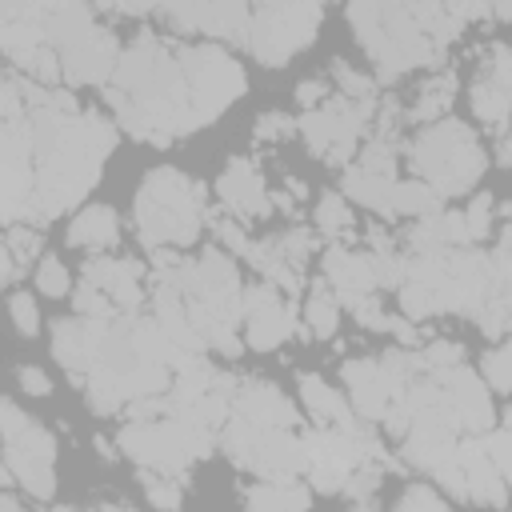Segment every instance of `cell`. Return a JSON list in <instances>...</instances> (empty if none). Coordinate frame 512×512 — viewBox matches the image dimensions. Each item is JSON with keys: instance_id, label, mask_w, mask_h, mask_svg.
Here are the masks:
<instances>
[{"instance_id": "20", "label": "cell", "mask_w": 512, "mask_h": 512, "mask_svg": "<svg viewBox=\"0 0 512 512\" xmlns=\"http://www.w3.org/2000/svg\"><path fill=\"white\" fill-rule=\"evenodd\" d=\"M84 284H92L116 312H136L144 304V268L124 256H88Z\"/></svg>"}, {"instance_id": "41", "label": "cell", "mask_w": 512, "mask_h": 512, "mask_svg": "<svg viewBox=\"0 0 512 512\" xmlns=\"http://www.w3.org/2000/svg\"><path fill=\"white\" fill-rule=\"evenodd\" d=\"M420 356V368L424 372H436V368H448V364H460L464 360V348L456 344V340H432L424 352H416Z\"/></svg>"}, {"instance_id": "46", "label": "cell", "mask_w": 512, "mask_h": 512, "mask_svg": "<svg viewBox=\"0 0 512 512\" xmlns=\"http://www.w3.org/2000/svg\"><path fill=\"white\" fill-rule=\"evenodd\" d=\"M24 116V84L16 80H0V120Z\"/></svg>"}, {"instance_id": "30", "label": "cell", "mask_w": 512, "mask_h": 512, "mask_svg": "<svg viewBox=\"0 0 512 512\" xmlns=\"http://www.w3.org/2000/svg\"><path fill=\"white\" fill-rule=\"evenodd\" d=\"M392 184H396V176H380V172H368L360 164L344 168V192L356 204H364L372 212H384V216H392Z\"/></svg>"}, {"instance_id": "50", "label": "cell", "mask_w": 512, "mask_h": 512, "mask_svg": "<svg viewBox=\"0 0 512 512\" xmlns=\"http://www.w3.org/2000/svg\"><path fill=\"white\" fill-rule=\"evenodd\" d=\"M324 96H328V88H324L320 80H304V84L296 88V100H300V108H316Z\"/></svg>"}, {"instance_id": "16", "label": "cell", "mask_w": 512, "mask_h": 512, "mask_svg": "<svg viewBox=\"0 0 512 512\" xmlns=\"http://www.w3.org/2000/svg\"><path fill=\"white\" fill-rule=\"evenodd\" d=\"M428 376L440 384V392H444L448 408L456 412L460 432L476 436V432H484V428H492V424H496L492 392L484 388V380H480V372H476V368H468V364L460 360V364L436 368V372H428Z\"/></svg>"}, {"instance_id": "5", "label": "cell", "mask_w": 512, "mask_h": 512, "mask_svg": "<svg viewBox=\"0 0 512 512\" xmlns=\"http://www.w3.org/2000/svg\"><path fill=\"white\" fill-rule=\"evenodd\" d=\"M132 224L144 248H184L200 236V224H208V200L204 184L176 172V168H152L136 192Z\"/></svg>"}, {"instance_id": "23", "label": "cell", "mask_w": 512, "mask_h": 512, "mask_svg": "<svg viewBox=\"0 0 512 512\" xmlns=\"http://www.w3.org/2000/svg\"><path fill=\"white\" fill-rule=\"evenodd\" d=\"M104 324H108V316H84V312H76L72 320H56V328H52V356L72 376H84L92 368V360H96Z\"/></svg>"}, {"instance_id": "14", "label": "cell", "mask_w": 512, "mask_h": 512, "mask_svg": "<svg viewBox=\"0 0 512 512\" xmlns=\"http://www.w3.org/2000/svg\"><path fill=\"white\" fill-rule=\"evenodd\" d=\"M0 224H36L32 216V140L28 120H0Z\"/></svg>"}, {"instance_id": "40", "label": "cell", "mask_w": 512, "mask_h": 512, "mask_svg": "<svg viewBox=\"0 0 512 512\" xmlns=\"http://www.w3.org/2000/svg\"><path fill=\"white\" fill-rule=\"evenodd\" d=\"M8 312H12V324H16L20 336H36V328H40V312H36L32 292H12Z\"/></svg>"}, {"instance_id": "32", "label": "cell", "mask_w": 512, "mask_h": 512, "mask_svg": "<svg viewBox=\"0 0 512 512\" xmlns=\"http://www.w3.org/2000/svg\"><path fill=\"white\" fill-rule=\"evenodd\" d=\"M444 208V196H436L424 180H396L392 184V216H432Z\"/></svg>"}, {"instance_id": "15", "label": "cell", "mask_w": 512, "mask_h": 512, "mask_svg": "<svg viewBox=\"0 0 512 512\" xmlns=\"http://www.w3.org/2000/svg\"><path fill=\"white\" fill-rule=\"evenodd\" d=\"M240 320H244V344L252 352H272L296 332L292 300H284L272 284H252L240 292Z\"/></svg>"}, {"instance_id": "22", "label": "cell", "mask_w": 512, "mask_h": 512, "mask_svg": "<svg viewBox=\"0 0 512 512\" xmlns=\"http://www.w3.org/2000/svg\"><path fill=\"white\" fill-rule=\"evenodd\" d=\"M216 192H220L224 208H228L232 216H240V220H264V216L272 212V196H268V188H264V176H260V168H256L252 160H244V156H236V160L220 172Z\"/></svg>"}, {"instance_id": "48", "label": "cell", "mask_w": 512, "mask_h": 512, "mask_svg": "<svg viewBox=\"0 0 512 512\" xmlns=\"http://www.w3.org/2000/svg\"><path fill=\"white\" fill-rule=\"evenodd\" d=\"M96 8H108L120 16H144V12L160 8V0H96Z\"/></svg>"}, {"instance_id": "2", "label": "cell", "mask_w": 512, "mask_h": 512, "mask_svg": "<svg viewBox=\"0 0 512 512\" xmlns=\"http://www.w3.org/2000/svg\"><path fill=\"white\" fill-rule=\"evenodd\" d=\"M108 100L120 116V124L148 144H172L176 136H188L200 124L192 92H188V76H184V60H180V44H168L152 32L136 36L108 80Z\"/></svg>"}, {"instance_id": "12", "label": "cell", "mask_w": 512, "mask_h": 512, "mask_svg": "<svg viewBox=\"0 0 512 512\" xmlns=\"http://www.w3.org/2000/svg\"><path fill=\"white\" fill-rule=\"evenodd\" d=\"M180 60H184V76H188V92L200 124H212L216 116H224V108H232L248 88L244 68L216 44L180 48Z\"/></svg>"}, {"instance_id": "18", "label": "cell", "mask_w": 512, "mask_h": 512, "mask_svg": "<svg viewBox=\"0 0 512 512\" xmlns=\"http://www.w3.org/2000/svg\"><path fill=\"white\" fill-rule=\"evenodd\" d=\"M160 8L176 32L244 36L252 0H160Z\"/></svg>"}, {"instance_id": "38", "label": "cell", "mask_w": 512, "mask_h": 512, "mask_svg": "<svg viewBox=\"0 0 512 512\" xmlns=\"http://www.w3.org/2000/svg\"><path fill=\"white\" fill-rule=\"evenodd\" d=\"M36 288H40L44 296H68V292H72V280H68L64 260L44 256V260H40V268H36Z\"/></svg>"}, {"instance_id": "37", "label": "cell", "mask_w": 512, "mask_h": 512, "mask_svg": "<svg viewBox=\"0 0 512 512\" xmlns=\"http://www.w3.org/2000/svg\"><path fill=\"white\" fill-rule=\"evenodd\" d=\"M492 224H496V200H492L488 192H480V196L468 204V212H464L468 240H472V244H476V240H484V236L492 232Z\"/></svg>"}, {"instance_id": "34", "label": "cell", "mask_w": 512, "mask_h": 512, "mask_svg": "<svg viewBox=\"0 0 512 512\" xmlns=\"http://www.w3.org/2000/svg\"><path fill=\"white\" fill-rule=\"evenodd\" d=\"M316 232L332 236V240L352 232V208H348V200L340 192H324L320 196V204H316Z\"/></svg>"}, {"instance_id": "35", "label": "cell", "mask_w": 512, "mask_h": 512, "mask_svg": "<svg viewBox=\"0 0 512 512\" xmlns=\"http://www.w3.org/2000/svg\"><path fill=\"white\" fill-rule=\"evenodd\" d=\"M356 164L368 168V172H380V176H396V136L376 128L368 136V144L360 148V160Z\"/></svg>"}, {"instance_id": "27", "label": "cell", "mask_w": 512, "mask_h": 512, "mask_svg": "<svg viewBox=\"0 0 512 512\" xmlns=\"http://www.w3.org/2000/svg\"><path fill=\"white\" fill-rule=\"evenodd\" d=\"M300 400H304V408H308V416H312L316 424H340V428L360 424V416L352 412V404H348L332 384H324V380L312 376V372L300 376Z\"/></svg>"}, {"instance_id": "51", "label": "cell", "mask_w": 512, "mask_h": 512, "mask_svg": "<svg viewBox=\"0 0 512 512\" xmlns=\"http://www.w3.org/2000/svg\"><path fill=\"white\" fill-rule=\"evenodd\" d=\"M12 276H16V260H12V256H8V248L0 244V284H8Z\"/></svg>"}, {"instance_id": "3", "label": "cell", "mask_w": 512, "mask_h": 512, "mask_svg": "<svg viewBox=\"0 0 512 512\" xmlns=\"http://www.w3.org/2000/svg\"><path fill=\"white\" fill-rule=\"evenodd\" d=\"M188 356H196V352L172 348L152 316H136V312L108 316L96 360L84 372L88 404L100 416H108V412H120L124 404L140 400V396L168 392L172 372Z\"/></svg>"}, {"instance_id": "19", "label": "cell", "mask_w": 512, "mask_h": 512, "mask_svg": "<svg viewBox=\"0 0 512 512\" xmlns=\"http://www.w3.org/2000/svg\"><path fill=\"white\" fill-rule=\"evenodd\" d=\"M116 60H120L116 36L108 28H92L60 52V80H68V84H108Z\"/></svg>"}, {"instance_id": "44", "label": "cell", "mask_w": 512, "mask_h": 512, "mask_svg": "<svg viewBox=\"0 0 512 512\" xmlns=\"http://www.w3.org/2000/svg\"><path fill=\"white\" fill-rule=\"evenodd\" d=\"M292 132H296V124L288 112H264L256 120V140H288Z\"/></svg>"}, {"instance_id": "13", "label": "cell", "mask_w": 512, "mask_h": 512, "mask_svg": "<svg viewBox=\"0 0 512 512\" xmlns=\"http://www.w3.org/2000/svg\"><path fill=\"white\" fill-rule=\"evenodd\" d=\"M372 108H376V100H352V96L320 100L316 108L304 112L300 132H304L308 148L320 152L328 164H344L356 152V144L372 120Z\"/></svg>"}, {"instance_id": "21", "label": "cell", "mask_w": 512, "mask_h": 512, "mask_svg": "<svg viewBox=\"0 0 512 512\" xmlns=\"http://www.w3.org/2000/svg\"><path fill=\"white\" fill-rule=\"evenodd\" d=\"M508 96H512V56L504 44H492L472 84V112L492 128H508Z\"/></svg>"}, {"instance_id": "4", "label": "cell", "mask_w": 512, "mask_h": 512, "mask_svg": "<svg viewBox=\"0 0 512 512\" xmlns=\"http://www.w3.org/2000/svg\"><path fill=\"white\" fill-rule=\"evenodd\" d=\"M156 276L176 284L188 308V320L204 344V352H224V356H240L244 340L236 336L240 324V272L228 260V252H200L192 256H172L168 248H156Z\"/></svg>"}, {"instance_id": "49", "label": "cell", "mask_w": 512, "mask_h": 512, "mask_svg": "<svg viewBox=\"0 0 512 512\" xmlns=\"http://www.w3.org/2000/svg\"><path fill=\"white\" fill-rule=\"evenodd\" d=\"M20 388L32 392V396H48L52 392V384H48V376L40 368H20Z\"/></svg>"}, {"instance_id": "25", "label": "cell", "mask_w": 512, "mask_h": 512, "mask_svg": "<svg viewBox=\"0 0 512 512\" xmlns=\"http://www.w3.org/2000/svg\"><path fill=\"white\" fill-rule=\"evenodd\" d=\"M232 416H244V420L264 424V428H296V420H300L292 400L268 380H236Z\"/></svg>"}, {"instance_id": "1", "label": "cell", "mask_w": 512, "mask_h": 512, "mask_svg": "<svg viewBox=\"0 0 512 512\" xmlns=\"http://www.w3.org/2000/svg\"><path fill=\"white\" fill-rule=\"evenodd\" d=\"M32 140V216L36 224L76 208L100 180L116 148V128L96 112L28 108Z\"/></svg>"}, {"instance_id": "31", "label": "cell", "mask_w": 512, "mask_h": 512, "mask_svg": "<svg viewBox=\"0 0 512 512\" xmlns=\"http://www.w3.org/2000/svg\"><path fill=\"white\" fill-rule=\"evenodd\" d=\"M336 324H340V300L332 296L328 284H316L308 292V304H304V328L316 340H332L336 336Z\"/></svg>"}, {"instance_id": "7", "label": "cell", "mask_w": 512, "mask_h": 512, "mask_svg": "<svg viewBox=\"0 0 512 512\" xmlns=\"http://www.w3.org/2000/svg\"><path fill=\"white\" fill-rule=\"evenodd\" d=\"M408 164H412L416 180H424L436 196H460L480 184L484 148L468 124L440 116V120H432V128L412 136Z\"/></svg>"}, {"instance_id": "28", "label": "cell", "mask_w": 512, "mask_h": 512, "mask_svg": "<svg viewBox=\"0 0 512 512\" xmlns=\"http://www.w3.org/2000/svg\"><path fill=\"white\" fill-rule=\"evenodd\" d=\"M120 236V216L108 204H88L84 212H76V220L68 224V244L72 248H88V252H104L112 248Z\"/></svg>"}, {"instance_id": "45", "label": "cell", "mask_w": 512, "mask_h": 512, "mask_svg": "<svg viewBox=\"0 0 512 512\" xmlns=\"http://www.w3.org/2000/svg\"><path fill=\"white\" fill-rule=\"evenodd\" d=\"M208 220H212V216H208ZM212 228H216V236H220V244H224L228 252H236V256H244V252H248V244H252V240H248V232H244L236 220L216 216V220H212Z\"/></svg>"}, {"instance_id": "17", "label": "cell", "mask_w": 512, "mask_h": 512, "mask_svg": "<svg viewBox=\"0 0 512 512\" xmlns=\"http://www.w3.org/2000/svg\"><path fill=\"white\" fill-rule=\"evenodd\" d=\"M340 376H344V384H348V404H352V412H356L360 420H368V424H376V420L388 412V404L408 388V380H396V376L384 368V360H376V356L348 360V364L340 368Z\"/></svg>"}, {"instance_id": "6", "label": "cell", "mask_w": 512, "mask_h": 512, "mask_svg": "<svg viewBox=\"0 0 512 512\" xmlns=\"http://www.w3.org/2000/svg\"><path fill=\"white\" fill-rule=\"evenodd\" d=\"M348 24L356 28V40L376 60V72L384 80L412 68H428L444 52L420 28L408 0H348Z\"/></svg>"}, {"instance_id": "9", "label": "cell", "mask_w": 512, "mask_h": 512, "mask_svg": "<svg viewBox=\"0 0 512 512\" xmlns=\"http://www.w3.org/2000/svg\"><path fill=\"white\" fill-rule=\"evenodd\" d=\"M324 20V0H252L244 44L264 68H284L304 52Z\"/></svg>"}, {"instance_id": "26", "label": "cell", "mask_w": 512, "mask_h": 512, "mask_svg": "<svg viewBox=\"0 0 512 512\" xmlns=\"http://www.w3.org/2000/svg\"><path fill=\"white\" fill-rule=\"evenodd\" d=\"M152 320L160 324V332L168 336L172 348H180V352H204V344H200V336H196V328L188 320V308H184L180 288L168 284V280H160V276H156V288H152Z\"/></svg>"}, {"instance_id": "29", "label": "cell", "mask_w": 512, "mask_h": 512, "mask_svg": "<svg viewBox=\"0 0 512 512\" xmlns=\"http://www.w3.org/2000/svg\"><path fill=\"white\" fill-rule=\"evenodd\" d=\"M244 504L248 508H308L312 492L296 484V476H260V484L244 492Z\"/></svg>"}, {"instance_id": "43", "label": "cell", "mask_w": 512, "mask_h": 512, "mask_svg": "<svg viewBox=\"0 0 512 512\" xmlns=\"http://www.w3.org/2000/svg\"><path fill=\"white\" fill-rule=\"evenodd\" d=\"M396 508H400V512H408V508H428V512H440V508H444V496H440V492H432L428 484H408V488L400 492Z\"/></svg>"}, {"instance_id": "10", "label": "cell", "mask_w": 512, "mask_h": 512, "mask_svg": "<svg viewBox=\"0 0 512 512\" xmlns=\"http://www.w3.org/2000/svg\"><path fill=\"white\" fill-rule=\"evenodd\" d=\"M388 464L380 440L368 432V424H316V432L304 436V472L312 476V488L320 492H344L348 476L360 464Z\"/></svg>"}, {"instance_id": "47", "label": "cell", "mask_w": 512, "mask_h": 512, "mask_svg": "<svg viewBox=\"0 0 512 512\" xmlns=\"http://www.w3.org/2000/svg\"><path fill=\"white\" fill-rule=\"evenodd\" d=\"M148 504H156V508H176L180 504V488H176V480H160V476H152L148 480Z\"/></svg>"}, {"instance_id": "42", "label": "cell", "mask_w": 512, "mask_h": 512, "mask_svg": "<svg viewBox=\"0 0 512 512\" xmlns=\"http://www.w3.org/2000/svg\"><path fill=\"white\" fill-rule=\"evenodd\" d=\"M336 80H340L344 96H352V100H376V84H372L368 76H360L356 68H348L344 60L336 64Z\"/></svg>"}, {"instance_id": "11", "label": "cell", "mask_w": 512, "mask_h": 512, "mask_svg": "<svg viewBox=\"0 0 512 512\" xmlns=\"http://www.w3.org/2000/svg\"><path fill=\"white\" fill-rule=\"evenodd\" d=\"M0 444H4V464L12 480L32 496V500H52L56 476V440L48 428H40L32 416H24L12 400H0Z\"/></svg>"}, {"instance_id": "33", "label": "cell", "mask_w": 512, "mask_h": 512, "mask_svg": "<svg viewBox=\"0 0 512 512\" xmlns=\"http://www.w3.org/2000/svg\"><path fill=\"white\" fill-rule=\"evenodd\" d=\"M452 92H456V76H452V72L432 76V80L420 88V96H416V104H412L408 120H420V124L440 120V116L448 112V104H452Z\"/></svg>"}, {"instance_id": "8", "label": "cell", "mask_w": 512, "mask_h": 512, "mask_svg": "<svg viewBox=\"0 0 512 512\" xmlns=\"http://www.w3.org/2000/svg\"><path fill=\"white\" fill-rule=\"evenodd\" d=\"M216 432L200 428L196 420L180 416V412H160V416H144V420H128L120 432V448L128 460H136L140 468L156 472V476H180L188 472L200 456L212 452Z\"/></svg>"}, {"instance_id": "36", "label": "cell", "mask_w": 512, "mask_h": 512, "mask_svg": "<svg viewBox=\"0 0 512 512\" xmlns=\"http://www.w3.org/2000/svg\"><path fill=\"white\" fill-rule=\"evenodd\" d=\"M4 248H8V256L16 260V268L28 264V260L40 256V248H44L40 228H32V224H8V232H4Z\"/></svg>"}, {"instance_id": "39", "label": "cell", "mask_w": 512, "mask_h": 512, "mask_svg": "<svg viewBox=\"0 0 512 512\" xmlns=\"http://www.w3.org/2000/svg\"><path fill=\"white\" fill-rule=\"evenodd\" d=\"M508 356H512V352H508L504 344H496V348L480 360V380L492 384V392H508V388H512V380H508Z\"/></svg>"}, {"instance_id": "24", "label": "cell", "mask_w": 512, "mask_h": 512, "mask_svg": "<svg viewBox=\"0 0 512 512\" xmlns=\"http://www.w3.org/2000/svg\"><path fill=\"white\" fill-rule=\"evenodd\" d=\"M324 284L332 288V296L352 308L356 300L376 292V272H372V256L368 252H348L344 244H332L324 252Z\"/></svg>"}]
</instances>
